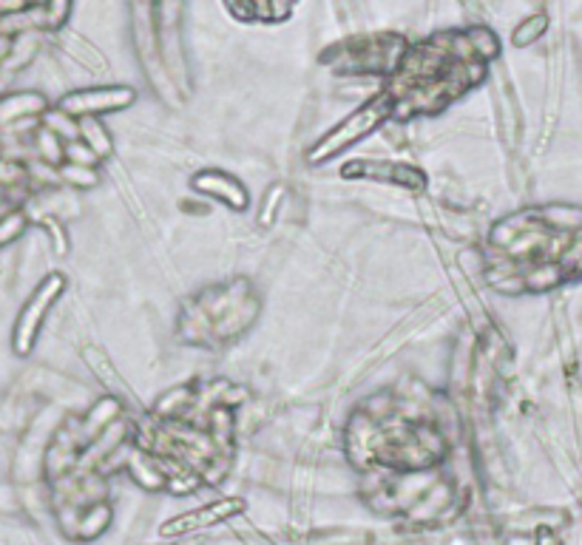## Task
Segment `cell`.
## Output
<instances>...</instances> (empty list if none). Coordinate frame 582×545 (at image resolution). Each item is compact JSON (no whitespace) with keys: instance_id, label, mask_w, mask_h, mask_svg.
I'll return each mask as SVG.
<instances>
[{"instance_id":"10","label":"cell","mask_w":582,"mask_h":545,"mask_svg":"<svg viewBox=\"0 0 582 545\" xmlns=\"http://www.w3.org/2000/svg\"><path fill=\"white\" fill-rule=\"evenodd\" d=\"M44 129H49L51 134L60 136V140H65V143H74V140H80V120H74V117L65 114V111H46Z\"/></svg>"},{"instance_id":"9","label":"cell","mask_w":582,"mask_h":545,"mask_svg":"<svg viewBox=\"0 0 582 545\" xmlns=\"http://www.w3.org/2000/svg\"><path fill=\"white\" fill-rule=\"evenodd\" d=\"M35 55H37V37L32 35V32L29 35L12 37V49H9V58L3 60V69L15 72V69H21V65L29 63Z\"/></svg>"},{"instance_id":"4","label":"cell","mask_w":582,"mask_h":545,"mask_svg":"<svg viewBox=\"0 0 582 545\" xmlns=\"http://www.w3.org/2000/svg\"><path fill=\"white\" fill-rule=\"evenodd\" d=\"M242 511V502L239 500H216L208 502L205 509L187 511V514L177 517L168 525H162V537H177V534H194L199 529H208L214 523H222L228 517L239 514Z\"/></svg>"},{"instance_id":"15","label":"cell","mask_w":582,"mask_h":545,"mask_svg":"<svg viewBox=\"0 0 582 545\" xmlns=\"http://www.w3.org/2000/svg\"><path fill=\"white\" fill-rule=\"evenodd\" d=\"M9 49H12V37L0 35V65H3V60L9 58Z\"/></svg>"},{"instance_id":"3","label":"cell","mask_w":582,"mask_h":545,"mask_svg":"<svg viewBox=\"0 0 582 545\" xmlns=\"http://www.w3.org/2000/svg\"><path fill=\"white\" fill-rule=\"evenodd\" d=\"M63 290V276L60 272H51L49 279L35 290V295L29 299V304L23 307L21 318H17L15 327V350L17 352H29L32 341H35L40 324H44V316L49 313V307L54 304L58 293Z\"/></svg>"},{"instance_id":"2","label":"cell","mask_w":582,"mask_h":545,"mask_svg":"<svg viewBox=\"0 0 582 545\" xmlns=\"http://www.w3.org/2000/svg\"><path fill=\"white\" fill-rule=\"evenodd\" d=\"M131 102H134V92L125 86L83 88V92L65 94L63 100H60V111L86 120V117L108 114V111H123Z\"/></svg>"},{"instance_id":"11","label":"cell","mask_w":582,"mask_h":545,"mask_svg":"<svg viewBox=\"0 0 582 545\" xmlns=\"http://www.w3.org/2000/svg\"><path fill=\"white\" fill-rule=\"evenodd\" d=\"M65 159L72 162V166H83V168H94L100 162V157L88 148L83 140H74V143H65Z\"/></svg>"},{"instance_id":"14","label":"cell","mask_w":582,"mask_h":545,"mask_svg":"<svg viewBox=\"0 0 582 545\" xmlns=\"http://www.w3.org/2000/svg\"><path fill=\"white\" fill-rule=\"evenodd\" d=\"M543 29H546V17H532V21H525L523 26H520V29L514 32V44H518V46L532 44L534 37H537Z\"/></svg>"},{"instance_id":"7","label":"cell","mask_w":582,"mask_h":545,"mask_svg":"<svg viewBox=\"0 0 582 545\" xmlns=\"http://www.w3.org/2000/svg\"><path fill=\"white\" fill-rule=\"evenodd\" d=\"M111 523V509L106 502H94L83 517H77V537L80 540H94L100 537L102 531Z\"/></svg>"},{"instance_id":"6","label":"cell","mask_w":582,"mask_h":545,"mask_svg":"<svg viewBox=\"0 0 582 545\" xmlns=\"http://www.w3.org/2000/svg\"><path fill=\"white\" fill-rule=\"evenodd\" d=\"M46 111V97L35 92H15L0 97V129L7 125H21V120H29L35 114H44Z\"/></svg>"},{"instance_id":"13","label":"cell","mask_w":582,"mask_h":545,"mask_svg":"<svg viewBox=\"0 0 582 545\" xmlns=\"http://www.w3.org/2000/svg\"><path fill=\"white\" fill-rule=\"evenodd\" d=\"M26 180V168L15 159H0V185H21Z\"/></svg>"},{"instance_id":"8","label":"cell","mask_w":582,"mask_h":545,"mask_svg":"<svg viewBox=\"0 0 582 545\" xmlns=\"http://www.w3.org/2000/svg\"><path fill=\"white\" fill-rule=\"evenodd\" d=\"M80 140H83V143H86L100 159L111 154V136H108V131L102 129L97 117L80 120Z\"/></svg>"},{"instance_id":"5","label":"cell","mask_w":582,"mask_h":545,"mask_svg":"<svg viewBox=\"0 0 582 545\" xmlns=\"http://www.w3.org/2000/svg\"><path fill=\"white\" fill-rule=\"evenodd\" d=\"M194 187L196 191H202V194H210V196H216V199H225L230 208H237V210H242L247 205L245 185L222 171L199 173V177L194 180Z\"/></svg>"},{"instance_id":"12","label":"cell","mask_w":582,"mask_h":545,"mask_svg":"<svg viewBox=\"0 0 582 545\" xmlns=\"http://www.w3.org/2000/svg\"><path fill=\"white\" fill-rule=\"evenodd\" d=\"M60 180L72 182V185H80V187H92V185H97V171H94V168H83V166H72V162H65V166L60 168Z\"/></svg>"},{"instance_id":"1","label":"cell","mask_w":582,"mask_h":545,"mask_svg":"<svg viewBox=\"0 0 582 545\" xmlns=\"http://www.w3.org/2000/svg\"><path fill=\"white\" fill-rule=\"evenodd\" d=\"M389 114H396V100H392L389 94L375 97V100H369L367 106H361L355 114L347 117L341 125H336L330 134L324 136L322 143L313 145V148L307 152V159L313 162V166H316V162H327L330 157L347 152L350 145H355L359 140L373 134V131L378 129V125H381Z\"/></svg>"}]
</instances>
